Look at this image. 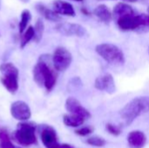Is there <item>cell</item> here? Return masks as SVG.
Returning <instances> with one entry per match:
<instances>
[{
  "instance_id": "obj_23",
  "label": "cell",
  "mask_w": 149,
  "mask_h": 148,
  "mask_svg": "<svg viewBox=\"0 0 149 148\" xmlns=\"http://www.w3.org/2000/svg\"><path fill=\"white\" fill-rule=\"evenodd\" d=\"M141 25L137 31L139 33H146L149 31V14H140Z\"/></svg>"
},
{
  "instance_id": "obj_22",
  "label": "cell",
  "mask_w": 149,
  "mask_h": 148,
  "mask_svg": "<svg viewBox=\"0 0 149 148\" xmlns=\"http://www.w3.org/2000/svg\"><path fill=\"white\" fill-rule=\"evenodd\" d=\"M0 148H19L13 145L8 132L3 128L0 130Z\"/></svg>"
},
{
  "instance_id": "obj_2",
  "label": "cell",
  "mask_w": 149,
  "mask_h": 148,
  "mask_svg": "<svg viewBox=\"0 0 149 148\" xmlns=\"http://www.w3.org/2000/svg\"><path fill=\"white\" fill-rule=\"evenodd\" d=\"M95 51L110 65H121L126 62L125 55L122 50L116 44L111 43L99 44L95 47Z\"/></svg>"
},
{
  "instance_id": "obj_28",
  "label": "cell",
  "mask_w": 149,
  "mask_h": 148,
  "mask_svg": "<svg viewBox=\"0 0 149 148\" xmlns=\"http://www.w3.org/2000/svg\"><path fill=\"white\" fill-rule=\"evenodd\" d=\"M18 1H20V2H22V3H29L31 0H18Z\"/></svg>"
},
{
  "instance_id": "obj_3",
  "label": "cell",
  "mask_w": 149,
  "mask_h": 148,
  "mask_svg": "<svg viewBox=\"0 0 149 148\" xmlns=\"http://www.w3.org/2000/svg\"><path fill=\"white\" fill-rule=\"evenodd\" d=\"M52 62V59L50 55H42L36 64L41 72L44 81V87L47 92H51L57 82V71L55 70L54 66L52 67L50 64Z\"/></svg>"
},
{
  "instance_id": "obj_15",
  "label": "cell",
  "mask_w": 149,
  "mask_h": 148,
  "mask_svg": "<svg viewBox=\"0 0 149 148\" xmlns=\"http://www.w3.org/2000/svg\"><path fill=\"white\" fill-rule=\"evenodd\" d=\"M134 14H135V12L133 7L130 4L124 3V2L118 3L113 10V17H114L115 20L120 17L129 16V15H134Z\"/></svg>"
},
{
  "instance_id": "obj_5",
  "label": "cell",
  "mask_w": 149,
  "mask_h": 148,
  "mask_svg": "<svg viewBox=\"0 0 149 148\" xmlns=\"http://www.w3.org/2000/svg\"><path fill=\"white\" fill-rule=\"evenodd\" d=\"M36 125L32 122H21L17 126L14 133L15 140L24 147H29L37 143V137L35 134Z\"/></svg>"
},
{
  "instance_id": "obj_7",
  "label": "cell",
  "mask_w": 149,
  "mask_h": 148,
  "mask_svg": "<svg viewBox=\"0 0 149 148\" xmlns=\"http://www.w3.org/2000/svg\"><path fill=\"white\" fill-rule=\"evenodd\" d=\"M55 30L61 35L66 37H85L87 33L86 29L79 24L72 23H60L56 25Z\"/></svg>"
},
{
  "instance_id": "obj_11",
  "label": "cell",
  "mask_w": 149,
  "mask_h": 148,
  "mask_svg": "<svg viewBox=\"0 0 149 148\" xmlns=\"http://www.w3.org/2000/svg\"><path fill=\"white\" fill-rule=\"evenodd\" d=\"M120 30L123 31H137L141 24L140 15H129L116 20Z\"/></svg>"
},
{
  "instance_id": "obj_24",
  "label": "cell",
  "mask_w": 149,
  "mask_h": 148,
  "mask_svg": "<svg viewBox=\"0 0 149 148\" xmlns=\"http://www.w3.org/2000/svg\"><path fill=\"white\" fill-rule=\"evenodd\" d=\"M86 143L88 145H90V146H93V147H104L107 144V141H106V140H104L101 137H99V136H92V137H89L86 140Z\"/></svg>"
},
{
  "instance_id": "obj_17",
  "label": "cell",
  "mask_w": 149,
  "mask_h": 148,
  "mask_svg": "<svg viewBox=\"0 0 149 148\" xmlns=\"http://www.w3.org/2000/svg\"><path fill=\"white\" fill-rule=\"evenodd\" d=\"M93 14L98 19L105 24H109L113 19V13L110 11L108 7L106 4H99L94 10Z\"/></svg>"
},
{
  "instance_id": "obj_19",
  "label": "cell",
  "mask_w": 149,
  "mask_h": 148,
  "mask_svg": "<svg viewBox=\"0 0 149 148\" xmlns=\"http://www.w3.org/2000/svg\"><path fill=\"white\" fill-rule=\"evenodd\" d=\"M31 20V13L29 10H24L21 12V17H20V21L18 24V30L19 33L22 34L27 28V24L30 23Z\"/></svg>"
},
{
  "instance_id": "obj_1",
  "label": "cell",
  "mask_w": 149,
  "mask_h": 148,
  "mask_svg": "<svg viewBox=\"0 0 149 148\" xmlns=\"http://www.w3.org/2000/svg\"><path fill=\"white\" fill-rule=\"evenodd\" d=\"M149 112V97L141 96L133 99L120 112L126 125H131L139 116Z\"/></svg>"
},
{
  "instance_id": "obj_32",
  "label": "cell",
  "mask_w": 149,
  "mask_h": 148,
  "mask_svg": "<svg viewBox=\"0 0 149 148\" xmlns=\"http://www.w3.org/2000/svg\"><path fill=\"white\" fill-rule=\"evenodd\" d=\"M97 1H103V0H97Z\"/></svg>"
},
{
  "instance_id": "obj_25",
  "label": "cell",
  "mask_w": 149,
  "mask_h": 148,
  "mask_svg": "<svg viewBox=\"0 0 149 148\" xmlns=\"http://www.w3.org/2000/svg\"><path fill=\"white\" fill-rule=\"evenodd\" d=\"M106 126H107V130L111 134H113L114 136H119L121 133V129L117 126H114V125H112V124L108 123V124H107Z\"/></svg>"
},
{
  "instance_id": "obj_4",
  "label": "cell",
  "mask_w": 149,
  "mask_h": 148,
  "mask_svg": "<svg viewBox=\"0 0 149 148\" xmlns=\"http://www.w3.org/2000/svg\"><path fill=\"white\" fill-rule=\"evenodd\" d=\"M0 72L3 77L0 81L3 87L11 94H15L18 90V69L11 63H3L0 65Z\"/></svg>"
},
{
  "instance_id": "obj_8",
  "label": "cell",
  "mask_w": 149,
  "mask_h": 148,
  "mask_svg": "<svg viewBox=\"0 0 149 148\" xmlns=\"http://www.w3.org/2000/svg\"><path fill=\"white\" fill-rule=\"evenodd\" d=\"M11 116L19 121H26L31 116V112L29 106L21 100L15 101L10 106Z\"/></svg>"
},
{
  "instance_id": "obj_21",
  "label": "cell",
  "mask_w": 149,
  "mask_h": 148,
  "mask_svg": "<svg viewBox=\"0 0 149 148\" xmlns=\"http://www.w3.org/2000/svg\"><path fill=\"white\" fill-rule=\"evenodd\" d=\"M34 38V27L30 25L26 28V30L22 33L21 42H20V48H24L26 44Z\"/></svg>"
},
{
  "instance_id": "obj_31",
  "label": "cell",
  "mask_w": 149,
  "mask_h": 148,
  "mask_svg": "<svg viewBox=\"0 0 149 148\" xmlns=\"http://www.w3.org/2000/svg\"><path fill=\"white\" fill-rule=\"evenodd\" d=\"M148 10V14H149V6L148 7V10Z\"/></svg>"
},
{
  "instance_id": "obj_16",
  "label": "cell",
  "mask_w": 149,
  "mask_h": 148,
  "mask_svg": "<svg viewBox=\"0 0 149 148\" xmlns=\"http://www.w3.org/2000/svg\"><path fill=\"white\" fill-rule=\"evenodd\" d=\"M35 8H36V10L46 20H49L52 22H58L61 19L59 15L57 12H55L53 10L47 8L45 4L41 3H36Z\"/></svg>"
},
{
  "instance_id": "obj_33",
  "label": "cell",
  "mask_w": 149,
  "mask_h": 148,
  "mask_svg": "<svg viewBox=\"0 0 149 148\" xmlns=\"http://www.w3.org/2000/svg\"><path fill=\"white\" fill-rule=\"evenodd\" d=\"M148 54H149V47H148Z\"/></svg>"
},
{
  "instance_id": "obj_26",
  "label": "cell",
  "mask_w": 149,
  "mask_h": 148,
  "mask_svg": "<svg viewBox=\"0 0 149 148\" xmlns=\"http://www.w3.org/2000/svg\"><path fill=\"white\" fill-rule=\"evenodd\" d=\"M93 132V127L92 126H85L82 128H79L75 131V133L79 135V136H86L91 134Z\"/></svg>"
},
{
  "instance_id": "obj_27",
  "label": "cell",
  "mask_w": 149,
  "mask_h": 148,
  "mask_svg": "<svg viewBox=\"0 0 149 148\" xmlns=\"http://www.w3.org/2000/svg\"><path fill=\"white\" fill-rule=\"evenodd\" d=\"M57 148H73L71 145L68 144H62V145H58Z\"/></svg>"
},
{
  "instance_id": "obj_6",
  "label": "cell",
  "mask_w": 149,
  "mask_h": 148,
  "mask_svg": "<svg viewBox=\"0 0 149 148\" xmlns=\"http://www.w3.org/2000/svg\"><path fill=\"white\" fill-rule=\"evenodd\" d=\"M52 59V65L57 72H65L72 64V55L66 48L58 46L55 49Z\"/></svg>"
},
{
  "instance_id": "obj_29",
  "label": "cell",
  "mask_w": 149,
  "mask_h": 148,
  "mask_svg": "<svg viewBox=\"0 0 149 148\" xmlns=\"http://www.w3.org/2000/svg\"><path fill=\"white\" fill-rule=\"evenodd\" d=\"M72 1H75V2H82L83 0H72Z\"/></svg>"
},
{
  "instance_id": "obj_9",
  "label": "cell",
  "mask_w": 149,
  "mask_h": 148,
  "mask_svg": "<svg viewBox=\"0 0 149 148\" xmlns=\"http://www.w3.org/2000/svg\"><path fill=\"white\" fill-rule=\"evenodd\" d=\"M94 87L109 94H113L116 91L115 81L112 74L110 73H104L99 76L94 81Z\"/></svg>"
},
{
  "instance_id": "obj_18",
  "label": "cell",
  "mask_w": 149,
  "mask_h": 148,
  "mask_svg": "<svg viewBox=\"0 0 149 148\" xmlns=\"http://www.w3.org/2000/svg\"><path fill=\"white\" fill-rule=\"evenodd\" d=\"M86 119L76 114H65L63 117V122L65 126L70 127H79V126L83 125Z\"/></svg>"
},
{
  "instance_id": "obj_30",
  "label": "cell",
  "mask_w": 149,
  "mask_h": 148,
  "mask_svg": "<svg viewBox=\"0 0 149 148\" xmlns=\"http://www.w3.org/2000/svg\"><path fill=\"white\" fill-rule=\"evenodd\" d=\"M126 1H129V2H135L136 0H126Z\"/></svg>"
},
{
  "instance_id": "obj_12",
  "label": "cell",
  "mask_w": 149,
  "mask_h": 148,
  "mask_svg": "<svg viewBox=\"0 0 149 148\" xmlns=\"http://www.w3.org/2000/svg\"><path fill=\"white\" fill-rule=\"evenodd\" d=\"M65 106L69 113L79 115L86 120L91 117V113L80 104V102L77 99L73 97H70L66 99Z\"/></svg>"
},
{
  "instance_id": "obj_10",
  "label": "cell",
  "mask_w": 149,
  "mask_h": 148,
  "mask_svg": "<svg viewBox=\"0 0 149 148\" xmlns=\"http://www.w3.org/2000/svg\"><path fill=\"white\" fill-rule=\"evenodd\" d=\"M40 138L43 145L46 148H57L59 145L58 142V136L55 129L47 125L41 126Z\"/></svg>"
},
{
  "instance_id": "obj_14",
  "label": "cell",
  "mask_w": 149,
  "mask_h": 148,
  "mask_svg": "<svg viewBox=\"0 0 149 148\" xmlns=\"http://www.w3.org/2000/svg\"><path fill=\"white\" fill-rule=\"evenodd\" d=\"M127 142L132 148H142L147 143V137L141 131H133L127 136Z\"/></svg>"
},
{
  "instance_id": "obj_13",
  "label": "cell",
  "mask_w": 149,
  "mask_h": 148,
  "mask_svg": "<svg viewBox=\"0 0 149 148\" xmlns=\"http://www.w3.org/2000/svg\"><path fill=\"white\" fill-rule=\"evenodd\" d=\"M52 10L58 15H64L67 17H75L76 12L73 6L64 0H54L52 3Z\"/></svg>"
},
{
  "instance_id": "obj_20",
  "label": "cell",
  "mask_w": 149,
  "mask_h": 148,
  "mask_svg": "<svg viewBox=\"0 0 149 148\" xmlns=\"http://www.w3.org/2000/svg\"><path fill=\"white\" fill-rule=\"evenodd\" d=\"M45 31V24L43 20L39 17L37 19L35 25H34V38L33 40L36 43H39L40 40L42 39L43 34Z\"/></svg>"
}]
</instances>
